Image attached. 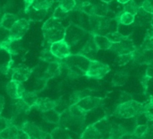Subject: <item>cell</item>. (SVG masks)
Instances as JSON below:
<instances>
[{"label": "cell", "instance_id": "6da1fadb", "mask_svg": "<svg viewBox=\"0 0 153 139\" xmlns=\"http://www.w3.org/2000/svg\"><path fill=\"white\" fill-rule=\"evenodd\" d=\"M43 35L45 40L50 44L55 41L64 40L65 28L60 22V21L55 20L52 17L46 21L42 27Z\"/></svg>", "mask_w": 153, "mask_h": 139}, {"label": "cell", "instance_id": "7a4b0ae2", "mask_svg": "<svg viewBox=\"0 0 153 139\" xmlns=\"http://www.w3.org/2000/svg\"><path fill=\"white\" fill-rule=\"evenodd\" d=\"M142 106H143L142 102H136L132 99L119 103L114 111V115L117 118L125 119V120L135 118L138 114L141 113Z\"/></svg>", "mask_w": 153, "mask_h": 139}, {"label": "cell", "instance_id": "3957f363", "mask_svg": "<svg viewBox=\"0 0 153 139\" xmlns=\"http://www.w3.org/2000/svg\"><path fill=\"white\" fill-rule=\"evenodd\" d=\"M110 72V67L100 61L92 59L90 67L85 73V76L91 79H102L107 74Z\"/></svg>", "mask_w": 153, "mask_h": 139}, {"label": "cell", "instance_id": "277c9868", "mask_svg": "<svg viewBox=\"0 0 153 139\" xmlns=\"http://www.w3.org/2000/svg\"><path fill=\"white\" fill-rule=\"evenodd\" d=\"M85 34H86V31L82 26L72 23L67 28H65L64 40H65L70 47L75 46L78 42H80L83 39Z\"/></svg>", "mask_w": 153, "mask_h": 139}, {"label": "cell", "instance_id": "5b68a950", "mask_svg": "<svg viewBox=\"0 0 153 139\" xmlns=\"http://www.w3.org/2000/svg\"><path fill=\"white\" fill-rule=\"evenodd\" d=\"M48 49H49V51L51 52V54L60 60L66 58L67 57H69L72 54L71 47L64 40L50 43Z\"/></svg>", "mask_w": 153, "mask_h": 139}, {"label": "cell", "instance_id": "8992f818", "mask_svg": "<svg viewBox=\"0 0 153 139\" xmlns=\"http://www.w3.org/2000/svg\"><path fill=\"white\" fill-rule=\"evenodd\" d=\"M0 45H1V49L6 51L11 56L19 55L23 49L22 39H13L10 38L9 36L6 39H4L3 41H1Z\"/></svg>", "mask_w": 153, "mask_h": 139}, {"label": "cell", "instance_id": "52a82bcc", "mask_svg": "<svg viewBox=\"0 0 153 139\" xmlns=\"http://www.w3.org/2000/svg\"><path fill=\"white\" fill-rule=\"evenodd\" d=\"M30 28V22L27 19H17L9 30V37L13 39H22Z\"/></svg>", "mask_w": 153, "mask_h": 139}, {"label": "cell", "instance_id": "ba28073f", "mask_svg": "<svg viewBox=\"0 0 153 139\" xmlns=\"http://www.w3.org/2000/svg\"><path fill=\"white\" fill-rule=\"evenodd\" d=\"M135 46L133 42V40H131L129 37L126 38L125 40H121L120 42L114 43L111 45L110 49L117 53V55H122V54H127L131 53L135 50Z\"/></svg>", "mask_w": 153, "mask_h": 139}, {"label": "cell", "instance_id": "9c48e42d", "mask_svg": "<svg viewBox=\"0 0 153 139\" xmlns=\"http://www.w3.org/2000/svg\"><path fill=\"white\" fill-rule=\"evenodd\" d=\"M83 111L89 112L103 105V100L99 97L87 95L77 103Z\"/></svg>", "mask_w": 153, "mask_h": 139}, {"label": "cell", "instance_id": "30bf717a", "mask_svg": "<svg viewBox=\"0 0 153 139\" xmlns=\"http://www.w3.org/2000/svg\"><path fill=\"white\" fill-rule=\"evenodd\" d=\"M5 90H6L8 96L13 100L21 99L23 93L25 92V88L22 83H18L13 80H11L10 82L6 84Z\"/></svg>", "mask_w": 153, "mask_h": 139}, {"label": "cell", "instance_id": "8fae6325", "mask_svg": "<svg viewBox=\"0 0 153 139\" xmlns=\"http://www.w3.org/2000/svg\"><path fill=\"white\" fill-rule=\"evenodd\" d=\"M22 129L28 135L30 139H42L46 133L38 125L28 120L24 123Z\"/></svg>", "mask_w": 153, "mask_h": 139}, {"label": "cell", "instance_id": "7c38bea8", "mask_svg": "<svg viewBox=\"0 0 153 139\" xmlns=\"http://www.w3.org/2000/svg\"><path fill=\"white\" fill-rule=\"evenodd\" d=\"M12 70L13 72L11 75V80L18 82V83H22V84L27 81L28 78L32 74V69L27 67H19Z\"/></svg>", "mask_w": 153, "mask_h": 139}, {"label": "cell", "instance_id": "4fadbf2b", "mask_svg": "<svg viewBox=\"0 0 153 139\" xmlns=\"http://www.w3.org/2000/svg\"><path fill=\"white\" fill-rule=\"evenodd\" d=\"M68 111H69L71 116L73 117V119L75 120V122L78 125L82 127V125H84V122H85V118H86L87 112L85 111H83L78 104L69 105Z\"/></svg>", "mask_w": 153, "mask_h": 139}, {"label": "cell", "instance_id": "5bb4252c", "mask_svg": "<svg viewBox=\"0 0 153 139\" xmlns=\"http://www.w3.org/2000/svg\"><path fill=\"white\" fill-rule=\"evenodd\" d=\"M98 48L96 47L95 43H94V40H93V38H92V34L91 33V38L90 40H88L85 44L82 46V48L81 49V50L79 51V54L90 58L91 60L94 59L93 57L95 56V54L98 52Z\"/></svg>", "mask_w": 153, "mask_h": 139}, {"label": "cell", "instance_id": "9a60e30c", "mask_svg": "<svg viewBox=\"0 0 153 139\" xmlns=\"http://www.w3.org/2000/svg\"><path fill=\"white\" fill-rule=\"evenodd\" d=\"M93 126L95 127V129L98 130V132L100 134V136L103 138V139L109 138V131H110V128H111V123L108 121V119L107 117H104L103 119L95 122L93 124Z\"/></svg>", "mask_w": 153, "mask_h": 139}, {"label": "cell", "instance_id": "2e32d148", "mask_svg": "<svg viewBox=\"0 0 153 139\" xmlns=\"http://www.w3.org/2000/svg\"><path fill=\"white\" fill-rule=\"evenodd\" d=\"M56 107V101L50 100L48 98H38L33 108L37 109L40 112H45L50 110H54Z\"/></svg>", "mask_w": 153, "mask_h": 139}, {"label": "cell", "instance_id": "e0dca14e", "mask_svg": "<svg viewBox=\"0 0 153 139\" xmlns=\"http://www.w3.org/2000/svg\"><path fill=\"white\" fill-rule=\"evenodd\" d=\"M131 133L121 124H111L110 131H109V138L110 139H122Z\"/></svg>", "mask_w": 153, "mask_h": 139}, {"label": "cell", "instance_id": "ac0fdd59", "mask_svg": "<svg viewBox=\"0 0 153 139\" xmlns=\"http://www.w3.org/2000/svg\"><path fill=\"white\" fill-rule=\"evenodd\" d=\"M114 20L119 25H132L134 22L135 15L130 13L122 11L116 15Z\"/></svg>", "mask_w": 153, "mask_h": 139}, {"label": "cell", "instance_id": "d6986e66", "mask_svg": "<svg viewBox=\"0 0 153 139\" xmlns=\"http://www.w3.org/2000/svg\"><path fill=\"white\" fill-rule=\"evenodd\" d=\"M62 69H63V67H62L60 60L50 62L48 64V67L47 71H46V75H47L46 77L48 79L57 77V76H59L61 75Z\"/></svg>", "mask_w": 153, "mask_h": 139}, {"label": "cell", "instance_id": "ffe728a7", "mask_svg": "<svg viewBox=\"0 0 153 139\" xmlns=\"http://www.w3.org/2000/svg\"><path fill=\"white\" fill-rule=\"evenodd\" d=\"M92 38L94 40V43L98 49H110V47L112 43L108 40V39L102 34H92Z\"/></svg>", "mask_w": 153, "mask_h": 139}, {"label": "cell", "instance_id": "44dd1931", "mask_svg": "<svg viewBox=\"0 0 153 139\" xmlns=\"http://www.w3.org/2000/svg\"><path fill=\"white\" fill-rule=\"evenodd\" d=\"M80 139H103V138L95 129L93 124H91L86 127V129L82 132Z\"/></svg>", "mask_w": 153, "mask_h": 139}, {"label": "cell", "instance_id": "7402d4cb", "mask_svg": "<svg viewBox=\"0 0 153 139\" xmlns=\"http://www.w3.org/2000/svg\"><path fill=\"white\" fill-rule=\"evenodd\" d=\"M54 3V0H33L30 7L36 11H47Z\"/></svg>", "mask_w": 153, "mask_h": 139}, {"label": "cell", "instance_id": "603a6c76", "mask_svg": "<svg viewBox=\"0 0 153 139\" xmlns=\"http://www.w3.org/2000/svg\"><path fill=\"white\" fill-rule=\"evenodd\" d=\"M13 113H25L29 114L31 108L27 105L22 99H16L15 102L13 103Z\"/></svg>", "mask_w": 153, "mask_h": 139}, {"label": "cell", "instance_id": "cb8c5ba5", "mask_svg": "<svg viewBox=\"0 0 153 139\" xmlns=\"http://www.w3.org/2000/svg\"><path fill=\"white\" fill-rule=\"evenodd\" d=\"M27 115L28 114L25 113H13L10 119L12 125L14 126L17 129H22V126L27 121Z\"/></svg>", "mask_w": 153, "mask_h": 139}, {"label": "cell", "instance_id": "d4e9b609", "mask_svg": "<svg viewBox=\"0 0 153 139\" xmlns=\"http://www.w3.org/2000/svg\"><path fill=\"white\" fill-rule=\"evenodd\" d=\"M109 11V7L108 4L106 3H97V4H92V12L93 15L97 16H107L108 13Z\"/></svg>", "mask_w": 153, "mask_h": 139}, {"label": "cell", "instance_id": "484cf974", "mask_svg": "<svg viewBox=\"0 0 153 139\" xmlns=\"http://www.w3.org/2000/svg\"><path fill=\"white\" fill-rule=\"evenodd\" d=\"M129 75L126 71H119L116 73L113 76L112 84L114 86H122L128 80Z\"/></svg>", "mask_w": 153, "mask_h": 139}, {"label": "cell", "instance_id": "4316f807", "mask_svg": "<svg viewBox=\"0 0 153 139\" xmlns=\"http://www.w3.org/2000/svg\"><path fill=\"white\" fill-rule=\"evenodd\" d=\"M42 113V119L44 120H46L48 123H52V124H58L59 122V116L60 114L57 113L55 110H50L45 112H41Z\"/></svg>", "mask_w": 153, "mask_h": 139}, {"label": "cell", "instance_id": "83f0119b", "mask_svg": "<svg viewBox=\"0 0 153 139\" xmlns=\"http://www.w3.org/2000/svg\"><path fill=\"white\" fill-rule=\"evenodd\" d=\"M38 98H39V96H38V94H37V93L35 91H33V92H26L25 91L21 99L27 105H29L30 108H33V106L35 105V103H36V102L38 100Z\"/></svg>", "mask_w": 153, "mask_h": 139}, {"label": "cell", "instance_id": "f1b7e54d", "mask_svg": "<svg viewBox=\"0 0 153 139\" xmlns=\"http://www.w3.org/2000/svg\"><path fill=\"white\" fill-rule=\"evenodd\" d=\"M16 20H17L16 15H14L13 13H4L0 25L2 27H4V29H6V30H10L11 27L13 26V24L15 22Z\"/></svg>", "mask_w": 153, "mask_h": 139}, {"label": "cell", "instance_id": "f546056e", "mask_svg": "<svg viewBox=\"0 0 153 139\" xmlns=\"http://www.w3.org/2000/svg\"><path fill=\"white\" fill-rule=\"evenodd\" d=\"M50 135L52 137V139H72L68 131L62 127H57L54 129Z\"/></svg>", "mask_w": 153, "mask_h": 139}, {"label": "cell", "instance_id": "4dcf8cb0", "mask_svg": "<svg viewBox=\"0 0 153 139\" xmlns=\"http://www.w3.org/2000/svg\"><path fill=\"white\" fill-rule=\"evenodd\" d=\"M105 36L108 39V40H109L112 44L120 42L121 40H125L126 38L129 37V36H125V35L121 34V32L118 31H108Z\"/></svg>", "mask_w": 153, "mask_h": 139}, {"label": "cell", "instance_id": "1f68e13d", "mask_svg": "<svg viewBox=\"0 0 153 139\" xmlns=\"http://www.w3.org/2000/svg\"><path fill=\"white\" fill-rule=\"evenodd\" d=\"M18 129L11 125L10 127H8L7 129H5L4 130L0 132V139H12L14 138L16 134H17Z\"/></svg>", "mask_w": 153, "mask_h": 139}, {"label": "cell", "instance_id": "d6a6232c", "mask_svg": "<svg viewBox=\"0 0 153 139\" xmlns=\"http://www.w3.org/2000/svg\"><path fill=\"white\" fill-rule=\"evenodd\" d=\"M75 1L74 0H59L58 6L66 13L73 12L75 8Z\"/></svg>", "mask_w": 153, "mask_h": 139}, {"label": "cell", "instance_id": "836d02e7", "mask_svg": "<svg viewBox=\"0 0 153 139\" xmlns=\"http://www.w3.org/2000/svg\"><path fill=\"white\" fill-rule=\"evenodd\" d=\"M153 41H152V31L150 29L148 30L145 39L141 46V49L143 50H152Z\"/></svg>", "mask_w": 153, "mask_h": 139}, {"label": "cell", "instance_id": "e575fe53", "mask_svg": "<svg viewBox=\"0 0 153 139\" xmlns=\"http://www.w3.org/2000/svg\"><path fill=\"white\" fill-rule=\"evenodd\" d=\"M88 94H86L85 91H75V92H74L70 95V98H69V105L77 104L82 98H84Z\"/></svg>", "mask_w": 153, "mask_h": 139}, {"label": "cell", "instance_id": "d590c367", "mask_svg": "<svg viewBox=\"0 0 153 139\" xmlns=\"http://www.w3.org/2000/svg\"><path fill=\"white\" fill-rule=\"evenodd\" d=\"M133 59H134V51L131 52V53H127V54L117 55V58L116 59V62L119 66H125L127 63H129L130 61H132Z\"/></svg>", "mask_w": 153, "mask_h": 139}, {"label": "cell", "instance_id": "8d00e7d4", "mask_svg": "<svg viewBox=\"0 0 153 139\" xmlns=\"http://www.w3.org/2000/svg\"><path fill=\"white\" fill-rule=\"evenodd\" d=\"M40 59L45 61V62H48V63H50V62H53V61H57V60H60L58 58H56V57H54L51 52L49 51V49L46 48L44 49L41 52H40V56H39Z\"/></svg>", "mask_w": 153, "mask_h": 139}, {"label": "cell", "instance_id": "74e56055", "mask_svg": "<svg viewBox=\"0 0 153 139\" xmlns=\"http://www.w3.org/2000/svg\"><path fill=\"white\" fill-rule=\"evenodd\" d=\"M148 128H149V125H148V124L137 125V126L134 128V129L132 135H133L134 137H135L137 139H139L145 134V132L147 131Z\"/></svg>", "mask_w": 153, "mask_h": 139}, {"label": "cell", "instance_id": "f35d334b", "mask_svg": "<svg viewBox=\"0 0 153 139\" xmlns=\"http://www.w3.org/2000/svg\"><path fill=\"white\" fill-rule=\"evenodd\" d=\"M138 10H139V7L134 4V2L133 0H129L127 3L124 4V10L123 11H125V12H127V13H130L134 15H136Z\"/></svg>", "mask_w": 153, "mask_h": 139}, {"label": "cell", "instance_id": "ab89813d", "mask_svg": "<svg viewBox=\"0 0 153 139\" xmlns=\"http://www.w3.org/2000/svg\"><path fill=\"white\" fill-rule=\"evenodd\" d=\"M48 78L46 76L44 77H40L39 78L36 82H35V85H34V91L36 93H39L41 91H43L45 89V87L47 86V82H48Z\"/></svg>", "mask_w": 153, "mask_h": 139}, {"label": "cell", "instance_id": "60d3db41", "mask_svg": "<svg viewBox=\"0 0 153 139\" xmlns=\"http://www.w3.org/2000/svg\"><path fill=\"white\" fill-rule=\"evenodd\" d=\"M68 15V13L65 12L64 10H62L59 6H57L54 13H53V15H52V18L55 19V20H57V21H60V20H63L65 19L66 16Z\"/></svg>", "mask_w": 153, "mask_h": 139}, {"label": "cell", "instance_id": "b9f144b4", "mask_svg": "<svg viewBox=\"0 0 153 139\" xmlns=\"http://www.w3.org/2000/svg\"><path fill=\"white\" fill-rule=\"evenodd\" d=\"M69 107V103H66L65 102H64L63 100H57L56 101V107H55V111L57 113H62L64 111L67 110Z\"/></svg>", "mask_w": 153, "mask_h": 139}, {"label": "cell", "instance_id": "7bdbcfd3", "mask_svg": "<svg viewBox=\"0 0 153 139\" xmlns=\"http://www.w3.org/2000/svg\"><path fill=\"white\" fill-rule=\"evenodd\" d=\"M11 125H12V123H11L10 119H6V118L0 116V132L4 130L5 129H7Z\"/></svg>", "mask_w": 153, "mask_h": 139}, {"label": "cell", "instance_id": "ee69618b", "mask_svg": "<svg viewBox=\"0 0 153 139\" xmlns=\"http://www.w3.org/2000/svg\"><path fill=\"white\" fill-rule=\"evenodd\" d=\"M142 8L146 11L149 13H152L153 8H152V0H144V2L142 4Z\"/></svg>", "mask_w": 153, "mask_h": 139}, {"label": "cell", "instance_id": "f6af8a7d", "mask_svg": "<svg viewBox=\"0 0 153 139\" xmlns=\"http://www.w3.org/2000/svg\"><path fill=\"white\" fill-rule=\"evenodd\" d=\"M74 1H75L76 5H75V8H74V11H78L81 7H82V6H84V5L91 3L90 0H74Z\"/></svg>", "mask_w": 153, "mask_h": 139}, {"label": "cell", "instance_id": "bcb514c9", "mask_svg": "<svg viewBox=\"0 0 153 139\" xmlns=\"http://www.w3.org/2000/svg\"><path fill=\"white\" fill-rule=\"evenodd\" d=\"M9 34H10L9 30H6L0 25V42L3 41L4 39H6L9 36Z\"/></svg>", "mask_w": 153, "mask_h": 139}, {"label": "cell", "instance_id": "7dc6e473", "mask_svg": "<svg viewBox=\"0 0 153 139\" xmlns=\"http://www.w3.org/2000/svg\"><path fill=\"white\" fill-rule=\"evenodd\" d=\"M14 139H29V137L22 129H18Z\"/></svg>", "mask_w": 153, "mask_h": 139}, {"label": "cell", "instance_id": "c3c4849f", "mask_svg": "<svg viewBox=\"0 0 153 139\" xmlns=\"http://www.w3.org/2000/svg\"><path fill=\"white\" fill-rule=\"evenodd\" d=\"M139 139H152V127L149 126V128H148L147 131L145 132V134Z\"/></svg>", "mask_w": 153, "mask_h": 139}, {"label": "cell", "instance_id": "681fc988", "mask_svg": "<svg viewBox=\"0 0 153 139\" xmlns=\"http://www.w3.org/2000/svg\"><path fill=\"white\" fill-rule=\"evenodd\" d=\"M151 80H152V78L148 77V76H146V75H145L143 78H142V84H143V89H144L145 91H147V89H148V85H149V84H150Z\"/></svg>", "mask_w": 153, "mask_h": 139}, {"label": "cell", "instance_id": "f907efd6", "mask_svg": "<svg viewBox=\"0 0 153 139\" xmlns=\"http://www.w3.org/2000/svg\"><path fill=\"white\" fill-rule=\"evenodd\" d=\"M145 75L148 76V77H150V78H152V64H149V67L146 69Z\"/></svg>", "mask_w": 153, "mask_h": 139}, {"label": "cell", "instance_id": "816d5d0a", "mask_svg": "<svg viewBox=\"0 0 153 139\" xmlns=\"http://www.w3.org/2000/svg\"><path fill=\"white\" fill-rule=\"evenodd\" d=\"M4 107V96L0 94V116H1V113L3 112Z\"/></svg>", "mask_w": 153, "mask_h": 139}, {"label": "cell", "instance_id": "f5cc1de1", "mask_svg": "<svg viewBox=\"0 0 153 139\" xmlns=\"http://www.w3.org/2000/svg\"><path fill=\"white\" fill-rule=\"evenodd\" d=\"M23 1H24V4H25V12L28 13V11L30 8V4H31L33 0H23Z\"/></svg>", "mask_w": 153, "mask_h": 139}, {"label": "cell", "instance_id": "db71d44e", "mask_svg": "<svg viewBox=\"0 0 153 139\" xmlns=\"http://www.w3.org/2000/svg\"><path fill=\"white\" fill-rule=\"evenodd\" d=\"M134 2V4L140 8V7H142V4H143V3L144 2V0H133Z\"/></svg>", "mask_w": 153, "mask_h": 139}, {"label": "cell", "instance_id": "11a10c76", "mask_svg": "<svg viewBox=\"0 0 153 139\" xmlns=\"http://www.w3.org/2000/svg\"><path fill=\"white\" fill-rule=\"evenodd\" d=\"M42 139H52V137H51L50 133H48V132H46Z\"/></svg>", "mask_w": 153, "mask_h": 139}, {"label": "cell", "instance_id": "9f6ffc18", "mask_svg": "<svg viewBox=\"0 0 153 139\" xmlns=\"http://www.w3.org/2000/svg\"><path fill=\"white\" fill-rule=\"evenodd\" d=\"M118 3H120V4H126V3H127L129 0H117Z\"/></svg>", "mask_w": 153, "mask_h": 139}, {"label": "cell", "instance_id": "6f0895ef", "mask_svg": "<svg viewBox=\"0 0 153 139\" xmlns=\"http://www.w3.org/2000/svg\"><path fill=\"white\" fill-rule=\"evenodd\" d=\"M101 2H103V3H106V4H109V3H111V2H113L114 0H100Z\"/></svg>", "mask_w": 153, "mask_h": 139}, {"label": "cell", "instance_id": "680465c9", "mask_svg": "<svg viewBox=\"0 0 153 139\" xmlns=\"http://www.w3.org/2000/svg\"><path fill=\"white\" fill-rule=\"evenodd\" d=\"M4 12L0 9V23H1V21H2V18H3V15H4Z\"/></svg>", "mask_w": 153, "mask_h": 139}, {"label": "cell", "instance_id": "91938a15", "mask_svg": "<svg viewBox=\"0 0 153 139\" xmlns=\"http://www.w3.org/2000/svg\"><path fill=\"white\" fill-rule=\"evenodd\" d=\"M0 49H1V45H0Z\"/></svg>", "mask_w": 153, "mask_h": 139}, {"label": "cell", "instance_id": "94428289", "mask_svg": "<svg viewBox=\"0 0 153 139\" xmlns=\"http://www.w3.org/2000/svg\"><path fill=\"white\" fill-rule=\"evenodd\" d=\"M106 139H110V138H106Z\"/></svg>", "mask_w": 153, "mask_h": 139}, {"label": "cell", "instance_id": "6125c7cd", "mask_svg": "<svg viewBox=\"0 0 153 139\" xmlns=\"http://www.w3.org/2000/svg\"><path fill=\"white\" fill-rule=\"evenodd\" d=\"M12 139H14V138H12Z\"/></svg>", "mask_w": 153, "mask_h": 139}, {"label": "cell", "instance_id": "be15d7a7", "mask_svg": "<svg viewBox=\"0 0 153 139\" xmlns=\"http://www.w3.org/2000/svg\"><path fill=\"white\" fill-rule=\"evenodd\" d=\"M29 139H30V138H29Z\"/></svg>", "mask_w": 153, "mask_h": 139}]
</instances>
